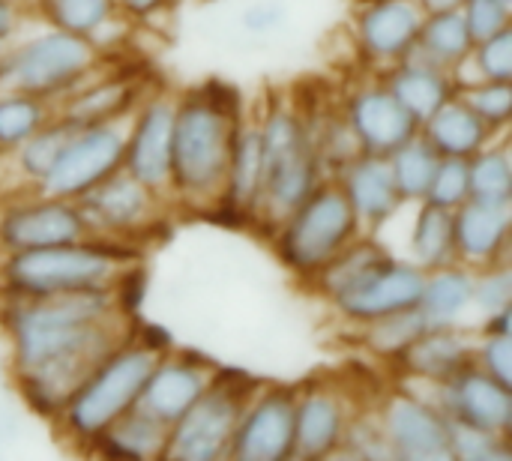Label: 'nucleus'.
Here are the masks:
<instances>
[{"mask_svg": "<svg viewBox=\"0 0 512 461\" xmlns=\"http://www.w3.org/2000/svg\"><path fill=\"white\" fill-rule=\"evenodd\" d=\"M114 288L42 300L0 297V336L9 348L6 378L39 420H54L81 381L129 336Z\"/></svg>", "mask_w": 512, "mask_h": 461, "instance_id": "nucleus-1", "label": "nucleus"}, {"mask_svg": "<svg viewBox=\"0 0 512 461\" xmlns=\"http://www.w3.org/2000/svg\"><path fill=\"white\" fill-rule=\"evenodd\" d=\"M243 120V99L225 81L210 78L177 96L168 186L174 207L195 213L216 210Z\"/></svg>", "mask_w": 512, "mask_h": 461, "instance_id": "nucleus-2", "label": "nucleus"}, {"mask_svg": "<svg viewBox=\"0 0 512 461\" xmlns=\"http://www.w3.org/2000/svg\"><path fill=\"white\" fill-rule=\"evenodd\" d=\"M138 261L135 246L84 237L63 246L0 255V297H60L114 288L120 273Z\"/></svg>", "mask_w": 512, "mask_h": 461, "instance_id": "nucleus-3", "label": "nucleus"}, {"mask_svg": "<svg viewBox=\"0 0 512 461\" xmlns=\"http://www.w3.org/2000/svg\"><path fill=\"white\" fill-rule=\"evenodd\" d=\"M159 354L162 351L147 345L135 330L81 381L63 411L51 420L57 438L78 453H90L99 435L138 405L144 381Z\"/></svg>", "mask_w": 512, "mask_h": 461, "instance_id": "nucleus-4", "label": "nucleus"}, {"mask_svg": "<svg viewBox=\"0 0 512 461\" xmlns=\"http://www.w3.org/2000/svg\"><path fill=\"white\" fill-rule=\"evenodd\" d=\"M258 132L264 150V198L258 219L276 228L327 180V171L300 102L270 99L258 117Z\"/></svg>", "mask_w": 512, "mask_h": 461, "instance_id": "nucleus-5", "label": "nucleus"}, {"mask_svg": "<svg viewBox=\"0 0 512 461\" xmlns=\"http://www.w3.org/2000/svg\"><path fill=\"white\" fill-rule=\"evenodd\" d=\"M102 66L105 54L87 36L45 27L9 42L0 60V90L30 93L57 105Z\"/></svg>", "mask_w": 512, "mask_h": 461, "instance_id": "nucleus-6", "label": "nucleus"}, {"mask_svg": "<svg viewBox=\"0 0 512 461\" xmlns=\"http://www.w3.org/2000/svg\"><path fill=\"white\" fill-rule=\"evenodd\" d=\"M360 234L363 228L345 192L333 177H327L273 228V249L285 270L309 282Z\"/></svg>", "mask_w": 512, "mask_h": 461, "instance_id": "nucleus-7", "label": "nucleus"}, {"mask_svg": "<svg viewBox=\"0 0 512 461\" xmlns=\"http://www.w3.org/2000/svg\"><path fill=\"white\" fill-rule=\"evenodd\" d=\"M258 378L240 369H216L201 399L168 429L165 456L171 461L228 459V447L246 399L258 390Z\"/></svg>", "mask_w": 512, "mask_h": 461, "instance_id": "nucleus-8", "label": "nucleus"}, {"mask_svg": "<svg viewBox=\"0 0 512 461\" xmlns=\"http://www.w3.org/2000/svg\"><path fill=\"white\" fill-rule=\"evenodd\" d=\"M90 237L135 246L156 234V228L174 210L168 195H159L138 183L123 168L75 198Z\"/></svg>", "mask_w": 512, "mask_h": 461, "instance_id": "nucleus-9", "label": "nucleus"}, {"mask_svg": "<svg viewBox=\"0 0 512 461\" xmlns=\"http://www.w3.org/2000/svg\"><path fill=\"white\" fill-rule=\"evenodd\" d=\"M90 237L75 201L45 192L0 195V255L63 246Z\"/></svg>", "mask_w": 512, "mask_h": 461, "instance_id": "nucleus-10", "label": "nucleus"}, {"mask_svg": "<svg viewBox=\"0 0 512 461\" xmlns=\"http://www.w3.org/2000/svg\"><path fill=\"white\" fill-rule=\"evenodd\" d=\"M129 120V117H126ZM126 120L75 126L69 141L63 144L57 162L42 180L39 192L54 198L75 201L105 177L123 168V144H126Z\"/></svg>", "mask_w": 512, "mask_h": 461, "instance_id": "nucleus-11", "label": "nucleus"}, {"mask_svg": "<svg viewBox=\"0 0 512 461\" xmlns=\"http://www.w3.org/2000/svg\"><path fill=\"white\" fill-rule=\"evenodd\" d=\"M423 279L426 273L417 264L387 252L381 261L363 270L351 285H345L327 303L345 324L363 327L384 315L414 309L423 294Z\"/></svg>", "mask_w": 512, "mask_h": 461, "instance_id": "nucleus-12", "label": "nucleus"}, {"mask_svg": "<svg viewBox=\"0 0 512 461\" xmlns=\"http://www.w3.org/2000/svg\"><path fill=\"white\" fill-rule=\"evenodd\" d=\"M375 414L399 461H450V417L411 387H393L375 402Z\"/></svg>", "mask_w": 512, "mask_h": 461, "instance_id": "nucleus-13", "label": "nucleus"}, {"mask_svg": "<svg viewBox=\"0 0 512 461\" xmlns=\"http://www.w3.org/2000/svg\"><path fill=\"white\" fill-rule=\"evenodd\" d=\"M294 405L297 384H258L246 399L228 459L288 461L294 459Z\"/></svg>", "mask_w": 512, "mask_h": 461, "instance_id": "nucleus-14", "label": "nucleus"}, {"mask_svg": "<svg viewBox=\"0 0 512 461\" xmlns=\"http://www.w3.org/2000/svg\"><path fill=\"white\" fill-rule=\"evenodd\" d=\"M177 96L168 90L144 93L126 120L123 171L147 189L168 195L171 186V141H174Z\"/></svg>", "mask_w": 512, "mask_h": 461, "instance_id": "nucleus-15", "label": "nucleus"}, {"mask_svg": "<svg viewBox=\"0 0 512 461\" xmlns=\"http://www.w3.org/2000/svg\"><path fill=\"white\" fill-rule=\"evenodd\" d=\"M411 384H414L411 390L429 399L435 408H441L450 417V423L474 426L495 435L512 432V387L495 381L477 366H468L447 384H426V381H411Z\"/></svg>", "mask_w": 512, "mask_h": 461, "instance_id": "nucleus-16", "label": "nucleus"}, {"mask_svg": "<svg viewBox=\"0 0 512 461\" xmlns=\"http://www.w3.org/2000/svg\"><path fill=\"white\" fill-rule=\"evenodd\" d=\"M360 405L351 390L327 378L297 384L294 405V459L318 461L339 456L345 426Z\"/></svg>", "mask_w": 512, "mask_h": 461, "instance_id": "nucleus-17", "label": "nucleus"}, {"mask_svg": "<svg viewBox=\"0 0 512 461\" xmlns=\"http://www.w3.org/2000/svg\"><path fill=\"white\" fill-rule=\"evenodd\" d=\"M339 108L360 153L390 156L399 144L420 132L417 120L399 105V99L390 93L381 75L354 84Z\"/></svg>", "mask_w": 512, "mask_h": 461, "instance_id": "nucleus-18", "label": "nucleus"}, {"mask_svg": "<svg viewBox=\"0 0 512 461\" xmlns=\"http://www.w3.org/2000/svg\"><path fill=\"white\" fill-rule=\"evenodd\" d=\"M216 369H219L216 363H210L195 351L168 348L159 354L156 366L150 369L135 408H141L144 414H150L153 420L171 429L201 399Z\"/></svg>", "mask_w": 512, "mask_h": 461, "instance_id": "nucleus-19", "label": "nucleus"}, {"mask_svg": "<svg viewBox=\"0 0 512 461\" xmlns=\"http://www.w3.org/2000/svg\"><path fill=\"white\" fill-rule=\"evenodd\" d=\"M420 24L423 12L414 0H357L351 21L360 57L378 72L414 48Z\"/></svg>", "mask_w": 512, "mask_h": 461, "instance_id": "nucleus-20", "label": "nucleus"}, {"mask_svg": "<svg viewBox=\"0 0 512 461\" xmlns=\"http://www.w3.org/2000/svg\"><path fill=\"white\" fill-rule=\"evenodd\" d=\"M333 180L345 192L360 228L369 231V234H378L405 207V201H402V195L396 189L387 156L357 153L351 162H345L333 174Z\"/></svg>", "mask_w": 512, "mask_h": 461, "instance_id": "nucleus-21", "label": "nucleus"}, {"mask_svg": "<svg viewBox=\"0 0 512 461\" xmlns=\"http://www.w3.org/2000/svg\"><path fill=\"white\" fill-rule=\"evenodd\" d=\"M144 84L132 72H93L72 93H66L54 108L75 126L126 120L144 96Z\"/></svg>", "mask_w": 512, "mask_h": 461, "instance_id": "nucleus-22", "label": "nucleus"}, {"mask_svg": "<svg viewBox=\"0 0 512 461\" xmlns=\"http://www.w3.org/2000/svg\"><path fill=\"white\" fill-rule=\"evenodd\" d=\"M474 345L477 339L456 327H426L396 360L402 378L426 381V384H447L468 366H474Z\"/></svg>", "mask_w": 512, "mask_h": 461, "instance_id": "nucleus-23", "label": "nucleus"}, {"mask_svg": "<svg viewBox=\"0 0 512 461\" xmlns=\"http://www.w3.org/2000/svg\"><path fill=\"white\" fill-rule=\"evenodd\" d=\"M261 198H264L261 132H258V120H243L234 138V150H231V162H228V174H225V186H222V198L216 210L243 222H255L261 216Z\"/></svg>", "mask_w": 512, "mask_h": 461, "instance_id": "nucleus-24", "label": "nucleus"}, {"mask_svg": "<svg viewBox=\"0 0 512 461\" xmlns=\"http://www.w3.org/2000/svg\"><path fill=\"white\" fill-rule=\"evenodd\" d=\"M512 210L486 207L477 201H465L453 210V237H456V261L480 270L498 261H507L510 252Z\"/></svg>", "mask_w": 512, "mask_h": 461, "instance_id": "nucleus-25", "label": "nucleus"}, {"mask_svg": "<svg viewBox=\"0 0 512 461\" xmlns=\"http://www.w3.org/2000/svg\"><path fill=\"white\" fill-rule=\"evenodd\" d=\"M381 78L390 87V93L399 99V105L417 120V126L429 120L459 90L453 72L429 66L414 54H405L399 63L381 69Z\"/></svg>", "mask_w": 512, "mask_h": 461, "instance_id": "nucleus-26", "label": "nucleus"}, {"mask_svg": "<svg viewBox=\"0 0 512 461\" xmlns=\"http://www.w3.org/2000/svg\"><path fill=\"white\" fill-rule=\"evenodd\" d=\"M75 123H69L66 117L54 114L42 129H36L12 156L3 159L6 174H3V192H39L42 180L48 177L51 165L57 162L63 144L69 141Z\"/></svg>", "mask_w": 512, "mask_h": 461, "instance_id": "nucleus-27", "label": "nucleus"}, {"mask_svg": "<svg viewBox=\"0 0 512 461\" xmlns=\"http://www.w3.org/2000/svg\"><path fill=\"white\" fill-rule=\"evenodd\" d=\"M420 135L432 144L438 156L471 159L498 135L462 102V96L447 99L429 120L420 123Z\"/></svg>", "mask_w": 512, "mask_h": 461, "instance_id": "nucleus-28", "label": "nucleus"}, {"mask_svg": "<svg viewBox=\"0 0 512 461\" xmlns=\"http://www.w3.org/2000/svg\"><path fill=\"white\" fill-rule=\"evenodd\" d=\"M417 309L426 315L429 327L462 324L465 315L474 312V270L459 261L429 270Z\"/></svg>", "mask_w": 512, "mask_h": 461, "instance_id": "nucleus-29", "label": "nucleus"}, {"mask_svg": "<svg viewBox=\"0 0 512 461\" xmlns=\"http://www.w3.org/2000/svg\"><path fill=\"white\" fill-rule=\"evenodd\" d=\"M165 441H168V426H162L141 408H132L99 435L90 453L105 459H162Z\"/></svg>", "mask_w": 512, "mask_h": 461, "instance_id": "nucleus-30", "label": "nucleus"}, {"mask_svg": "<svg viewBox=\"0 0 512 461\" xmlns=\"http://www.w3.org/2000/svg\"><path fill=\"white\" fill-rule=\"evenodd\" d=\"M474 48V39L465 27L462 12H438V15H423V24L417 30V42L408 54L420 57L429 66L456 72Z\"/></svg>", "mask_w": 512, "mask_h": 461, "instance_id": "nucleus-31", "label": "nucleus"}, {"mask_svg": "<svg viewBox=\"0 0 512 461\" xmlns=\"http://www.w3.org/2000/svg\"><path fill=\"white\" fill-rule=\"evenodd\" d=\"M408 261L423 273L456 264V237H453V210L435 207L429 201L417 204L411 234H408Z\"/></svg>", "mask_w": 512, "mask_h": 461, "instance_id": "nucleus-32", "label": "nucleus"}, {"mask_svg": "<svg viewBox=\"0 0 512 461\" xmlns=\"http://www.w3.org/2000/svg\"><path fill=\"white\" fill-rule=\"evenodd\" d=\"M468 183L471 201L512 210V156L501 135L468 159Z\"/></svg>", "mask_w": 512, "mask_h": 461, "instance_id": "nucleus-33", "label": "nucleus"}, {"mask_svg": "<svg viewBox=\"0 0 512 461\" xmlns=\"http://www.w3.org/2000/svg\"><path fill=\"white\" fill-rule=\"evenodd\" d=\"M54 114V102L18 90H0V162L12 156Z\"/></svg>", "mask_w": 512, "mask_h": 461, "instance_id": "nucleus-34", "label": "nucleus"}, {"mask_svg": "<svg viewBox=\"0 0 512 461\" xmlns=\"http://www.w3.org/2000/svg\"><path fill=\"white\" fill-rule=\"evenodd\" d=\"M438 153L432 150V144L417 132L411 135L405 144H399L387 162H390V171H393V180H396V189L402 195L405 204H420L426 201V192H429V183L435 177V168H438Z\"/></svg>", "mask_w": 512, "mask_h": 461, "instance_id": "nucleus-35", "label": "nucleus"}, {"mask_svg": "<svg viewBox=\"0 0 512 461\" xmlns=\"http://www.w3.org/2000/svg\"><path fill=\"white\" fill-rule=\"evenodd\" d=\"M429 327L426 315L414 306V309H402V312H393V315H384L378 321H369L363 327H357L360 339H363V348L381 360V363H396L405 348Z\"/></svg>", "mask_w": 512, "mask_h": 461, "instance_id": "nucleus-36", "label": "nucleus"}, {"mask_svg": "<svg viewBox=\"0 0 512 461\" xmlns=\"http://www.w3.org/2000/svg\"><path fill=\"white\" fill-rule=\"evenodd\" d=\"M33 12L54 30L90 39L105 21L117 15V6L114 0H33Z\"/></svg>", "mask_w": 512, "mask_h": 461, "instance_id": "nucleus-37", "label": "nucleus"}, {"mask_svg": "<svg viewBox=\"0 0 512 461\" xmlns=\"http://www.w3.org/2000/svg\"><path fill=\"white\" fill-rule=\"evenodd\" d=\"M459 69H468L471 75L462 78L456 87H465L474 81H512V27L483 42H474L468 60Z\"/></svg>", "mask_w": 512, "mask_h": 461, "instance_id": "nucleus-38", "label": "nucleus"}, {"mask_svg": "<svg viewBox=\"0 0 512 461\" xmlns=\"http://www.w3.org/2000/svg\"><path fill=\"white\" fill-rule=\"evenodd\" d=\"M462 102L495 132L504 135L512 120V81H474L456 90Z\"/></svg>", "mask_w": 512, "mask_h": 461, "instance_id": "nucleus-39", "label": "nucleus"}, {"mask_svg": "<svg viewBox=\"0 0 512 461\" xmlns=\"http://www.w3.org/2000/svg\"><path fill=\"white\" fill-rule=\"evenodd\" d=\"M339 456H348V459H393L390 453V444H387V435L381 429V420L375 414V405L372 408H357L345 426V435H342V447H339Z\"/></svg>", "mask_w": 512, "mask_h": 461, "instance_id": "nucleus-40", "label": "nucleus"}, {"mask_svg": "<svg viewBox=\"0 0 512 461\" xmlns=\"http://www.w3.org/2000/svg\"><path fill=\"white\" fill-rule=\"evenodd\" d=\"M450 459L462 461H510V435L483 432L474 426L453 423L450 426Z\"/></svg>", "mask_w": 512, "mask_h": 461, "instance_id": "nucleus-41", "label": "nucleus"}, {"mask_svg": "<svg viewBox=\"0 0 512 461\" xmlns=\"http://www.w3.org/2000/svg\"><path fill=\"white\" fill-rule=\"evenodd\" d=\"M512 309V267L510 261H498L474 270V312L483 318Z\"/></svg>", "mask_w": 512, "mask_h": 461, "instance_id": "nucleus-42", "label": "nucleus"}, {"mask_svg": "<svg viewBox=\"0 0 512 461\" xmlns=\"http://www.w3.org/2000/svg\"><path fill=\"white\" fill-rule=\"evenodd\" d=\"M426 201L444 210H459L465 201H471V183H468V159L441 156L435 177L429 183Z\"/></svg>", "mask_w": 512, "mask_h": 461, "instance_id": "nucleus-43", "label": "nucleus"}, {"mask_svg": "<svg viewBox=\"0 0 512 461\" xmlns=\"http://www.w3.org/2000/svg\"><path fill=\"white\" fill-rule=\"evenodd\" d=\"M462 18L474 42H483L512 27V6L501 0H462Z\"/></svg>", "mask_w": 512, "mask_h": 461, "instance_id": "nucleus-44", "label": "nucleus"}, {"mask_svg": "<svg viewBox=\"0 0 512 461\" xmlns=\"http://www.w3.org/2000/svg\"><path fill=\"white\" fill-rule=\"evenodd\" d=\"M474 366L512 387V333H480L474 345Z\"/></svg>", "mask_w": 512, "mask_h": 461, "instance_id": "nucleus-45", "label": "nucleus"}, {"mask_svg": "<svg viewBox=\"0 0 512 461\" xmlns=\"http://www.w3.org/2000/svg\"><path fill=\"white\" fill-rule=\"evenodd\" d=\"M288 21V6L282 0H255L252 6L243 9L240 15V24L246 33L252 36H267V33H276L282 30Z\"/></svg>", "mask_w": 512, "mask_h": 461, "instance_id": "nucleus-46", "label": "nucleus"}, {"mask_svg": "<svg viewBox=\"0 0 512 461\" xmlns=\"http://www.w3.org/2000/svg\"><path fill=\"white\" fill-rule=\"evenodd\" d=\"M177 0H114L117 6V15L126 18L129 24H144V21H153L165 12L174 9Z\"/></svg>", "mask_w": 512, "mask_h": 461, "instance_id": "nucleus-47", "label": "nucleus"}, {"mask_svg": "<svg viewBox=\"0 0 512 461\" xmlns=\"http://www.w3.org/2000/svg\"><path fill=\"white\" fill-rule=\"evenodd\" d=\"M24 24V6L21 0H0V45H9Z\"/></svg>", "mask_w": 512, "mask_h": 461, "instance_id": "nucleus-48", "label": "nucleus"}, {"mask_svg": "<svg viewBox=\"0 0 512 461\" xmlns=\"http://www.w3.org/2000/svg\"><path fill=\"white\" fill-rule=\"evenodd\" d=\"M423 15H438V12H456L462 9V0H414Z\"/></svg>", "mask_w": 512, "mask_h": 461, "instance_id": "nucleus-49", "label": "nucleus"}, {"mask_svg": "<svg viewBox=\"0 0 512 461\" xmlns=\"http://www.w3.org/2000/svg\"><path fill=\"white\" fill-rule=\"evenodd\" d=\"M0 378H6V360H3V345H0Z\"/></svg>", "mask_w": 512, "mask_h": 461, "instance_id": "nucleus-50", "label": "nucleus"}, {"mask_svg": "<svg viewBox=\"0 0 512 461\" xmlns=\"http://www.w3.org/2000/svg\"><path fill=\"white\" fill-rule=\"evenodd\" d=\"M501 3H510V6H512V0H501Z\"/></svg>", "mask_w": 512, "mask_h": 461, "instance_id": "nucleus-51", "label": "nucleus"}]
</instances>
